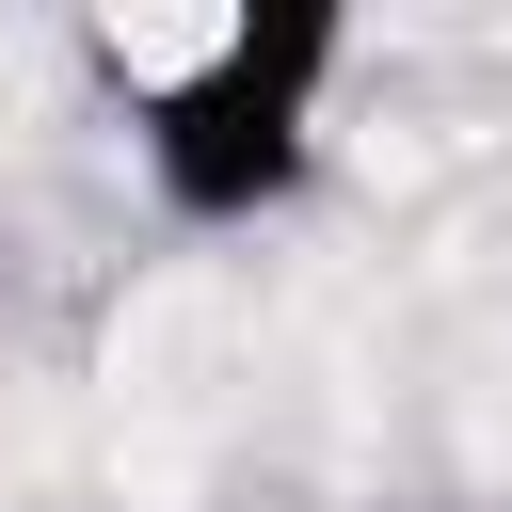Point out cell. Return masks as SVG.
Masks as SVG:
<instances>
[{"label": "cell", "mask_w": 512, "mask_h": 512, "mask_svg": "<svg viewBox=\"0 0 512 512\" xmlns=\"http://www.w3.org/2000/svg\"><path fill=\"white\" fill-rule=\"evenodd\" d=\"M80 64L128 96V160L160 192V224H288L320 192V144H336V80H352V16L320 0H272V16H208V32H144V16H96Z\"/></svg>", "instance_id": "cell-1"}]
</instances>
